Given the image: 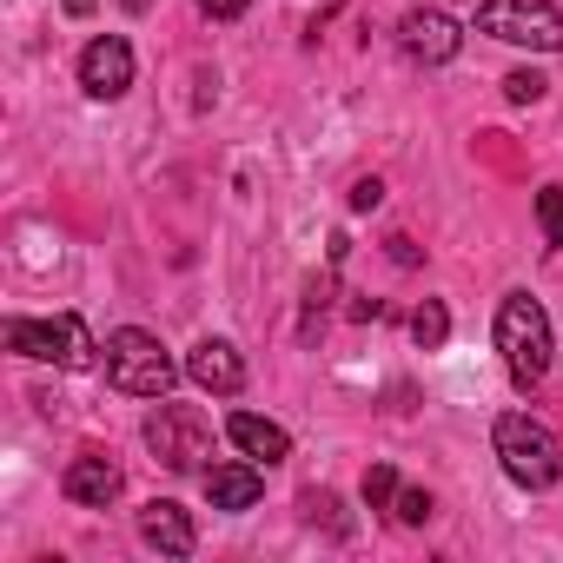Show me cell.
Instances as JSON below:
<instances>
[{"instance_id": "1", "label": "cell", "mask_w": 563, "mask_h": 563, "mask_svg": "<svg viewBox=\"0 0 563 563\" xmlns=\"http://www.w3.org/2000/svg\"><path fill=\"white\" fill-rule=\"evenodd\" d=\"M490 444H497V457H504V477L523 484V490H550V484L563 477V444H556V431H550L543 418H530V411H504L497 431H490Z\"/></svg>"}, {"instance_id": "2", "label": "cell", "mask_w": 563, "mask_h": 563, "mask_svg": "<svg viewBox=\"0 0 563 563\" xmlns=\"http://www.w3.org/2000/svg\"><path fill=\"white\" fill-rule=\"evenodd\" d=\"M497 352H504V372L517 391H530L550 372V312L530 292H510L497 306Z\"/></svg>"}, {"instance_id": "3", "label": "cell", "mask_w": 563, "mask_h": 563, "mask_svg": "<svg viewBox=\"0 0 563 563\" xmlns=\"http://www.w3.org/2000/svg\"><path fill=\"white\" fill-rule=\"evenodd\" d=\"M8 352L60 365V372H93L107 345H93V332L74 312H54V319H8Z\"/></svg>"}, {"instance_id": "4", "label": "cell", "mask_w": 563, "mask_h": 563, "mask_svg": "<svg viewBox=\"0 0 563 563\" xmlns=\"http://www.w3.org/2000/svg\"><path fill=\"white\" fill-rule=\"evenodd\" d=\"M100 365H107V385L126 391V398H166L173 378H179V365L166 358V345H159L153 332H133V325L107 339Z\"/></svg>"}, {"instance_id": "5", "label": "cell", "mask_w": 563, "mask_h": 563, "mask_svg": "<svg viewBox=\"0 0 563 563\" xmlns=\"http://www.w3.org/2000/svg\"><path fill=\"white\" fill-rule=\"evenodd\" d=\"M146 451L166 464V471H212V424H206V411H192V405H166L159 398V411L146 418Z\"/></svg>"}, {"instance_id": "6", "label": "cell", "mask_w": 563, "mask_h": 563, "mask_svg": "<svg viewBox=\"0 0 563 563\" xmlns=\"http://www.w3.org/2000/svg\"><path fill=\"white\" fill-rule=\"evenodd\" d=\"M477 34L510 41V47H537V54H563V8H550V0H484Z\"/></svg>"}, {"instance_id": "7", "label": "cell", "mask_w": 563, "mask_h": 563, "mask_svg": "<svg viewBox=\"0 0 563 563\" xmlns=\"http://www.w3.org/2000/svg\"><path fill=\"white\" fill-rule=\"evenodd\" d=\"M80 87H87L93 100H120V93L133 87V47H126L120 34H100V41L80 54Z\"/></svg>"}, {"instance_id": "8", "label": "cell", "mask_w": 563, "mask_h": 563, "mask_svg": "<svg viewBox=\"0 0 563 563\" xmlns=\"http://www.w3.org/2000/svg\"><path fill=\"white\" fill-rule=\"evenodd\" d=\"M140 543H146V550H159V556H192V543H199L192 510H186V504H173V497H153V504L140 510Z\"/></svg>"}, {"instance_id": "9", "label": "cell", "mask_w": 563, "mask_h": 563, "mask_svg": "<svg viewBox=\"0 0 563 563\" xmlns=\"http://www.w3.org/2000/svg\"><path fill=\"white\" fill-rule=\"evenodd\" d=\"M398 41H405V54L424 60V67H444V60H457V47H464V34H457L451 14H405V21H398Z\"/></svg>"}, {"instance_id": "10", "label": "cell", "mask_w": 563, "mask_h": 563, "mask_svg": "<svg viewBox=\"0 0 563 563\" xmlns=\"http://www.w3.org/2000/svg\"><path fill=\"white\" fill-rule=\"evenodd\" d=\"M186 378H192L199 391H212V398H232V391L245 385V365H239V352H232L225 339H199V345L186 352Z\"/></svg>"}, {"instance_id": "11", "label": "cell", "mask_w": 563, "mask_h": 563, "mask_svg": "<svg viewBox=\"0 0 563 563\" xmlns=\"http://www.w3.org/2000/svg\"><path fill=\"white\" fill-rule=\"evenodd\" d=\"M225 438H232L245 457H258V464L292 457V431H286V424H272V418H258V411H232V418H225Z\"/></svg>"}, {"instance_id": "12", "label": "cell", "mask_w": 563, "mask_h": 563, "mask_svg": "<svg viewBox=\"0 0 563 563\" xmlns=\"http://www.w3.org/2000/svg\"><path fill=\"white\" fill-rule=\"evenodd\" d=\"M60 490H67L74 504H87V510H107V504L120 497V464H113V457H74L67 477H60Z\"/></svg>"}, {"instance_id": "13", "label": "cell", "mask_w": 563, "mask_h": 563, "mask_svg": "<svg viewBox=\"0 0 563 563\" xmlns=\"http://www.w3.org/2000/svg\"><path fill=\"white\" fill-rule=\"evenodd\" d=\"M206 497H212V510H252L265 497V471L258 464H212L206 471Z\"/></svg>"}, {"instance_id": "14", "label": "cell", "mask_w": 563, "mask_h": 563, "mask_svg": "<svg viewBox=\"0 0 563 563\" xmlns=\"http://www.w3.org/2000/svg\"><path fill=\"white\" fill-rule=\"evenodd\" d=\"M411 339H418V345H424V352H438V345H444V339H451V312H444V306H438V299H424V306H418V312H411Z\"/></svg>"}, {"instance_id": "15", "label": "cell", "mask_w": 563, "mask_h": 563, "mask_svg": "<svg viewBox=\"0 0 563 563\" xmlns=\"http://www.w3.org/2000/svg\"><path fill=\"white\" fill-rule=\"evenodd\" d=\"M537 225H543L550 245H563V186H543L537 192Z\"/></svg>"}, {"instance_id": "16", "label": "cell", "mask_w": 563, "mask_h": 563, "mask_svg": "<svg viewBox=\"0 0 563 563\" xmlns=\"http://www.w3.org/2000/svg\"><path fill=\"white\" fill-rule=\"evenodd\" d=\"M391 497H398V471H391V464H372V471H365V504H372V510H391Z\"/></svg>"}, {"instance_id": "17", "label": "cell", "mask_w": 563, "mask_h": 563, "mask_svg": "<svg viewBox=\"0 0 563 563\" xmlns=\"http://www.w3.org/2000/svg\"><path fill=\"white\" fill-rule=\"evenodd\" d=\"M391 517H398L405 530H418V523H431V497H424V490H398V497H391Z\"/></svg>"}, {"instance_id": "18", "label": "cell", "mask_w": 563, "mask_h": 563, "mask_svg": "<svg viewBox=\"0 0 563 563\" xmlns=\"http://www.w3.org/2000/svg\"><path fill=\"white\" fill-rule=\"evenodd\" d=\"M543 87H550V80H543V74H537V67H517V74H510V80H504V93H510V100H517V107H530V100H543Z\"/></svg>"}, {"instance_id": "19", "label": "cell", "mask_w": 563, "mask_h": 563, "mask_svg": "<svg viewBox=\"0 0 563 563\" xmlns=\"http://www.w3.org/2000/svg\"><path fill=\"white\" fill-rule=\"evenodd\" d=\"M378 199H385V186H378V179H358V186H352V206H358V212H372Z\"/></svg>"}, {"instance_id": "20", "label": "cell", "mask_w": 563, "mask_h": 563, "mask_svg": "<svg viewBox=\"0 0 563 563\" xmlns=\"http://www.w3.org/2000/svg\"><path fill=\"white\" fill-rule=\"evenodd\" d=\"M199 14H219V21H239L245 0H199Z\"/></svg>"}, {"instance_id": "21", "label": "cell", "mask_w": 563, "mask_h": 563, "mask_svg": "<svg viewBox=\"0 0 563 563\" xmlns=\"http://www.w3.org/2000/svg\"><path fill=\"white\" fill-rule=\"evenodd\" d=\"M60 8H67V14H93V8H100V0H60Z\"/></svg>"}]
</instances>
